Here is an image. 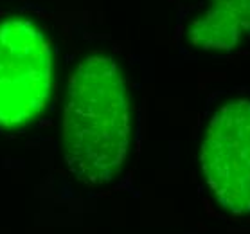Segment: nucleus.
Listing matches in <instances>:
<instances>
[{
	"label": "nucleus",
	"instance_id": "nucleus-1",
	"mask_svg": "<svg viewBox=\"0 0 250 234\" xmlns=\"http://www.w3.org/2000/svg\"><path fill=\"white\" fill-rule=\"evenodd\" d=\"M133 144V101L125 69L104 51L76 62L62 115V155L78 182L99 188L125 170Z\"/></svg>",
	"mask_w": 250,
	"mask_h": 234
},
{
	"label": "nucleus",
	"instance_id": "nucleus-2",
	"mask_svg": "<svg viewBox=\"0 0 250 234\" xmlns=\"http://www.w3.org/2000/svg\"><path fill=\"white\" fill-rule=\"evenodd\" d=\"M54 51L33 18L0 20V131H17L38 119L51 101Z\"/></svg>",
	"mask_w": 250,
	"mask_h": 234
},
{
	"label": "nucleus",
	"instance_id": "nucleus-3",
	"mask_svg": "<svg viewBox=\"0 0 250 234\" xmlns=\"http://www.w3.org/2000/svg\"><path fill=\"white\" fill-rule=\"evenodd\" d=\"M198 164L210 194L225 211L250 214L249 94H234L212 108L200 137Z\"/></svg>",
	"mask_w": 250,
	"mask_h": 234
},
{
	"label": "nucleus",
	"instance_id": "nucleus-4",
	"mask_svg": "<svg viewBox=\"0 0 250 234\" xmlns=\"http://www.w3.org/2000/svg\"><path fill=\"white\" fill-rule=\"evenodd\" d=\"M176 38L194 54H230L250 42V0H176Z\"/></svg>",
	"mask_w": 250,
	"mask_h": 234
}]
</instances>
